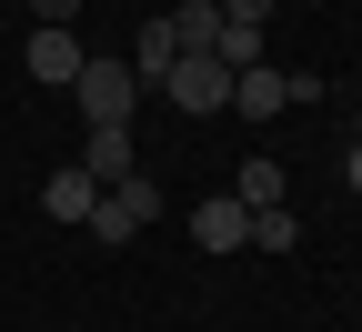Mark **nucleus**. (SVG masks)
<instances>
[{"label":"nucleus","instance_id":"9b49d317","mask_svg":"<svg viewBox=\"0 0 362 332\" xmlns=\"http://www.w3.org/2000/svg\"><path fill=\"white\" fill-rule=\"evenodd\" d=\"M171 40H181V51H211V40H221V0H181V11H171Z\"/></svg>","mask_w":362,"mask_h":332},{"label":"nucleus","instance_id":"9d476101","mask_svg":"<svg viewBox=\"0 0 362 332\" xmlns=\"http://www.w3.org/2000/svg\"><path fill=\"white\" fill-rule=\"evenodd\" d=\"M181 61V40H171V21H141V51H131V81L141 91H161V71Z\"/></svg>","mask_w":362,"mask_h":332},{"label":"nucleus","instance_id":"f257e3e1","mask_svg":"<svg viewBox=\"0 0 362 332\" xmlns=\"http://www.w3.org/2000/svg\"><path fill=\"white\" fill-rule=\"evenodd\" d=\"M71 101H81L90 131H131V111H141V81H131V61H81Z\"/></svg>","mask_w":362,"mask_h":332},{"label":"nucleus","instance_id":"423d86ee","mask_svg":"<svg viewBox=\"0 0 362 332\" xmlns=\"http://www.w3.org/2000/svg\"><path fill=\"white\" fill-rule=\"evenodd\" d=\"M90 202H101V181H90L81 161H61L51 181H40V212H51V222H90Z\"/></svg>","mask_w":362,"mask_h":332},{"label":"nucleus","instance_id":"39448f33","mask_svg":"<svg viewBox=\"0 0 362 332\" xmlns=\"http://www.w3.org/2000/svg\"><path fill=\"white\" fill-rule=\"evenodd\" d=\"M192 242H202V252H252V212H242L232 192H211V202L192 212Z\"/></svg>","mask_w":362,"mask_h":332},{"label":"nucleus","instance_id":"f8f14e48","mask_svg":"<svg viewBox=\"0 0 362 332\" xmlns=\"http://www.w3.org/2000/svg\"><path fill=\"white\" fill-rule=\"evenodd\" d=\"M302 242V222H292V202H272V212H252V252H292Z\"/></svg>","mask_w":362,"mask_h":332},{"label":"nucleus","instance_id":"1a4fd4ad","mask_svg":"<svg viewBox=\"0 0 362 332\" xmlns=\"http://www.w3.org/2000/svg\"><path fill=\"white\" fill-rule=\"evenodd\" d=\"M232 202H242V212H272V202H282V161H272V151H252V161L232 171Z\"/></svg>","mask_w":362,"mask_h":332},{"label":"nucleus","instance_id":"f03ea898","mask_svg":"<svg viewBox=\"0 0 362 332\" xmlns=\"http://www.w3.org/2000/svg\"><path fill=\"white\" fill-rule=\"evenodd\" d=\"M151 212H161V192L131 171V181H101V202H90V222H81V231H90V242H131Z\"/></svg>","mask_w":362,"mask_h":332},{"label":"nucleus","instance_id":"4468645a","mask_svg":"<svg viewBox=\"0 0 362 332\" xmlns=\"http://www.w3.org/2000/svg\"><path fill=\"white\" fill-rule=\"evenodd\" d=\"M30 11H40V30H71V11H81V0H30Z\"/></svg>","mask_w":362,"mask_h":332},{"label":"nucleus","instance_id":"7ed1b4c3","mask_svg":"<svg viewBox=\"0 0 362 332\" xmlns=\"http://www.w3.org/2000/svg\"><path fill=\"white\" fill-rule=\"evenodd\" d=\"M292 101H312V81H292V71H272V61L232 71V111H242V121H282Z\"/></svg>","mask_w":362,"mask_h":332},{"label":"nucleus","instance_id":"ddd939ff","mask_svg":"<svg viewBox=\"0 0 362 332\" xmlns=\"http://www.w3.org/2000/svg\"><path fill=\"white\" fill-rule=\"evenodd\" d=\"M221 21H242V30H262V21H272V0H221Z\"/></svg>","mask_w":362,"mask_h":332},{"label":"nucleus","instance_id":"6e6552de","mask_svg":"<svg viewBox=\"0 0 362 332\" xmlns=\"http://www.w3.org/2000/svg\"><path fill=\"white\" fill-rule=\"evenodd\" d=\"M81 171L90 181H131V171H141V141H131V131H90L81 141Z\"/></svg>","mask_w":362,"mask_h":332},{"label":"nucleus","instance_id":"0eeeda50","mask_svg":"<svg viewBox=\"0 0 362 332\" xmlns=\"http://www.w3.org/2000/svg\"><path fill=\"white\" fill-rule=\"evenodd\" d=\"M81 61H90V51H81L71 30H30V81H51V91H71V81H81Z\"/></svg>","mask_w":362,"mask_h":332},{"label":"nucleus","instance_id":"20e7f679","mask_svg":"<svg viewBox=\"0 0 362 332\" xmlns=\"http://www.w3.org/2000/svg\"><path fill=\"white\" fill-rule=\"evenodd\" d=\"M161 91H171L181 111H221V101H232V71H221L211 51H181V61L161 71Z\"/></svg>","mask_w":362,"mask_h":332},{"label":"nucleus","instance_id":"2eb2a0df","mask_svg":"<svg viewBox=\"0 0 362 332\" xmlns=\"http://www.w3.org/2000/svg\"><path fill=\"white\" fill-rule=\"evenodd\" d=\"M342 181H352V202H362V141H352V161H342Z\"/></svg>","mask_w":362,"mask_h":332}]
</instances>
